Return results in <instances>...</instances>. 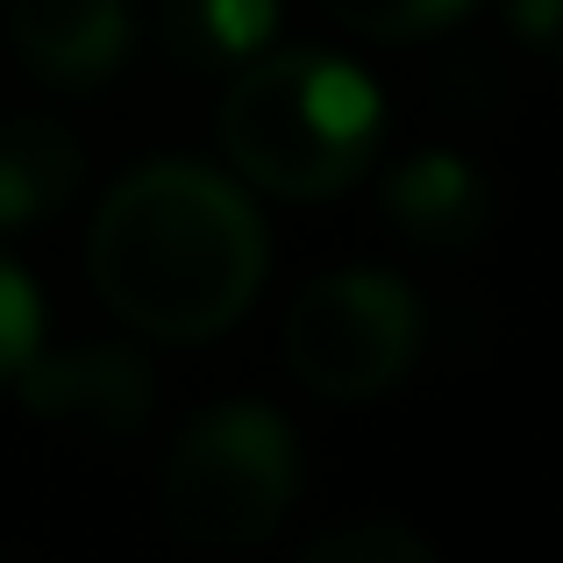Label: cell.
I'll use <instances>...</instances> for the list:
<instances>
[{
    "label": "cell",
    "instance_id": "277c9868",
    "mask_svg": "<svg viewBox=\"0 0 563 563\" xmlns=\"http://www.w3.org/2000/svg\"><path fill=\"white\" fill-rule=\"evenodd\" d=\"M278 343L314 399H378L421 357V300L393 272H329L286 307Z\"/></svg>",
    "mask_w": 563,
    "mask_h": 563
},
{
    "label": "cell",
    "instance_id": "6da1fadb",
    "mask_svg": "<svg viewBox=\"0 0 563 563\" xmlns=\"http://www.w3.org/2000/svg\"><path fill=\"white\" fill-rule=\"evenodd\" d=\"M93 292L157 343L235 329L264 286V221L221 172L143 165L100 200L86 235Z\"/></svg>",
    "mask_w": 563,
    "mask_h": 563
},
{
    "label": "cell",
    "instance_id": "8992f818",
    "mask_svg": "<svg viewBox=\"0 0 563 563\" xmlns=\"http://www.w3.org/2000/svg\"><path fill=\"white\" fill-rule=\"evenodd\" d=\"M29 413L71 421L86 435H129L151 407V372L129 350H71V357H29L22 372Z\"/></svg>",
    "mask_w": 563,
    "mask_h": 563
},
{
    "label": "cell",
    "instance_id": "5b68a950",
    "mask_svg": "<svg viewBox=\"0 0 563 563\" xmlns=\"http://www.w3.org/2000/svg\"><path fill=\"white\" fill-rule=\"evenodd\" d=\"M8 36L36 79L100 86L129 57V0H14Z\"/></svg>",
    "mask_w": 563,
    "mask_h": 563
},
{
    "label": "cell",
    "instance_id": "9c48e42d",
    "mask_svg": "<svg viewBox=\"0 0 563 563\" xmlns=\"http://www.w3.org/2000/svg\"><path fill=\"white\" fill-rule=\"evenodd\" d=\"M278 36V0H157V43L179 65H250Z\"/></svg>",
    "mask_w": 563,
    "mask_h": 563
},
{
    "label": "cell",
    "instance_id": "52a82bcc",
    "mask_svg": "<svg viewBox=\"0 0 563 563\" xmlns=\"http://www.w3.org/2000/svg\"><path fill=\"white\" fill-rule=\"evenodd\" d=\"M385 214L421 250H464L493 229V186L456 151H413L385 172Z\"/></svg>",
    "mask_w": 563,
    "mask_h": 563
},
{
    "label": "cell",
    "instance_id": "ba28073f",
    "mask_svg": "<svg viewBox=\"0 0 563 563\" xmlns=\"http://www.w3.org/2000/svg\"><path fill=\"white\" fill-rule=\"evenodd\" d=\"M79 143L65 136L43 114H14L0 122V229H29V221H51L71 207L79 192Z\"/></svg>",
    "mask_w": 563,
    "mask_h": 563
},
{
    "label": "cell",
    "instance_id": "30bf717a",
    "mask_svg": "<svg viewBox=\"0 0 563 563\" xmlns=\"http://www.w3.org/2000/svg\"><path fill=\"white\" fill-rule=\"evenodd\" d=\"M350 36H372V43H421L435 36L442 22L471 8V0H321Z\"/></svg>",
    "mask_w": 563,
    "mask_h": 563
},
{
    "label": "cell",
    "instance_id": "7c38bea8",
    "mask_svg": "<svg viewBox=\"0 0 563 563\" xmlns=\"http://www.w3.org/2000/svg\"><path fill=\"white\" fill-rule=\"evenodd\" d=\"M36 343H43V307L29 292V278L0 257V385L36 357Z\"/></svg>",
    "mask_w": 563,
    "mask_h": 563
},
{
    "label": "cell",
    "instance_id": "7a4b0ae2",
    "mask_svg": "<svg viewBox=\"0 0 563 563\" xmlns=\"http://www.w3.org/2000/svg\"><path fill=\"white\" fill-rule=\"evenodd\" d=\"M214 129L250 186L278 200H329L372 172L385 108L378 86L329 51H257L229 86Z\"/></svg>",
    "mask_w": 563,
    "mask_h": 563
},
{
    "label": "cell",
    "instance_id": "3957f363",
    "mask_svg": "<svg viewBox=\"0 0 563 563\" xmlns=\"http://www.w3.org/2000/svg\"><path fill=\"white\" fill-rule=\"evenodd\" d=\"M300 499V450L272 407H214L157 471V521L186 550H257Z\"/></svg>",
    "mask_w": 563,
    "mask_h": 563
},
{
    "label": "cell",
    "instance_id": "4fadbf2b",
    "mask_svg": "<svg viewBox=\"0 0 563 563\" xmlns=\"http://www.w3.org/2000/svg\"><path fill=\"white\" fill-rule=\"evenodd\" d=\"M507 29H514V43H528L536 57L563 65V0H507Z\"/></svg>",
    "mask_w": 563,
    "mask_h": 563
},
{
    "label": "cell",
    "instance_id": "8fae6325",
    "mask_svg": "<svg viewBox=\"0 0 563 563\" xmlns=\"http://www.w3.org/2000/svg\"><path fill=\"white\" fill-rule=\"evenodd\" d=\"M300 563H435V550L399 521H350L335 536H321Z\"/></svg>",
    "mask_w": 563,
    "mask_h": 563
}]
</instances>
